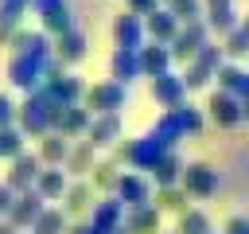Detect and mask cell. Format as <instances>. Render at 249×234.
<instances>
[{
    "mask_svg": "<svg viewBox=\"0 0 249 234\" xmlns=\"http://www.w3.org/2000/svg\"><path fill=\"white\" fill-rule=\"evenodd\" d=\"M191 187H195V191H210V187H214V172H210L206 164H195V168H191Z\"/></svg>",
    "mask_w": 249,
    "mask_h": 234,
    "instance_id": "1",
    "label": "cell"
},
{
    "mask_svg": "<svg viewBox=\"0 0 249 234\" xmlns=\"http://www.w3.org/2000/svg\"><path fill=\"white\" fill-rule=\"evenodd\" d=\"M214 113H218L222 121H233V117H237V113H233V101H230V98H218V101H214Z\"/></svg>",
    "mask_w": 249,
    "mask_h": 234,
    "instance_id": "2",
    "label": "cell"
}]
</instances>
